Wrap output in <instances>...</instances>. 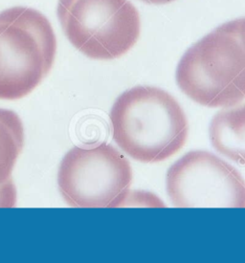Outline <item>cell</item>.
I'll use <instances>...</instances> for the list:
<instances>
[{
  "mask_svg": "<svg viewBox=\"0 0 245 263\" xmlns=\"http://www.w3.org/2000/svg\"><path fill=\"white\" fill-rule=\"evenodd\" d=\"M168 197L178 208H245V181L238 171L204 151L186 153L168 168Z\"/></svg>",
  "mask_w": 245,
  "mask_h": 263,
  "instance_id": "8992f818",
  "label": "cell"
},
{
  "mask_svg": "<svg viewBox=\"0 0 245 263\" xmlns=\"http://www.w3.org/2000/svg\"><path fill=\"white\" fill-rule=\"evenodd\" d=\"M24 145V127L20 116L0 108V208L15 205L16 192L12 173Z\"/></svg>",
  "mask_w": 245,
  "mask_h": 263,
  "instance_id": "52a82bcc",
  "label": "cell"
},
{
  "mask_svg": "<svg viewBox=\"0 0 245 263\" xmlns=\"http://www.w3.org/2000/svg\"><path fill=\"white\" fill-rule=\"evenodd\" d=\"M133 173L126 157L113 145L75 146L65 154L58 173L64 201L77 208L124 207Z\"/></svg>",
  "mask_w": 245,
  "mask_h": 263,
  "instance_id": "5b68a950",
  "label": "cell"
},
{
  "mask_svg": "<svg viewBox=\"0 0 245 263\" xmlns=\"http://www.w3.org/2000/svg\"><path fill=\"white\" fill-rule=\"evenodd\" d=\"M179 88L197 104L231 107L245 99V52L228 23L186 51L176 69Z\"/></svg>",
  "mask_w": 245,
  "mask_h": 263,
  "instance_id": "3957f363",
  "label": "cell"
},
{
  "mask_svg": "<svg viewBox=\"0 0 245 263\" xmlns=\"http://www.w3.org/2000/svg\"><path fill=\"white\" fill-rule=\"evenodd\" d=\"M109 119L114 142L142 163L171 158L188 139L189 125L182 107L158 87L139 85L125 91L113 104Z\"/></svg>",
  "mask_w": 245,
  "mask_h": 263,
  "instance_id": "6da1fadb",
  "label": "cell"
},
{
  "mask_svg": "<svg viewBox=\"0 0 245 263\" xmlns=\"http://www.w3.org/2000/svg\"><path fill=\"white\" fill-rule=\"evenodd\" d=\"M147 4H154V5H162V4H168L175 0H140Z\"/></svg>",
  "mask_w": 245,
  "mask_h": 263,
  "instance_id": "30bf717a",
  "label": "cell"
},
{
  "mask_svg": "<svg viewBox=\"0 0 245 263\" xmlns=\"http://www.w3.org/2000/svg\"><path fill=\"white\" fill-rule=\"evenodd\" d=\"M56 52V35L44 14L28 7L0 12V100H20L35 90Z\"/></svg>",
  "mask_w": 245,
  "mask_h": 263,
  "instance_id": "7a4b0ae2",
  "label": "cell"
},
{
  "mask_svg": "<svg viewBox=\"0 0 245 263\" xmlns=\"http://www.w3.org/2000/svg\"><path fill=\"white\" fill-rule=\"evenodd\" d=\"M209 134L217 153L245 166V104L217 113Z\"/></svg>",
  "mask_w": 245,
  "mask_h": 263,
  "instance_id": "ba28073f",
  "label": "cell"
},
{
  "mask_svg": "<svg viewBox=\"0 0 245 263\" xmlns=\"http://www.w3.org/2000/svg\"><path fill=\"white\" fill-rule=\"evenodd\" d=\"M227 23L233 30V32L237 35V37L245 52V17L229 21Z\"/></svg>",
  "mask_w": 245,
  "mask_h": 263,
  "instance_id": "9c48e42d",
  "label": "cell"
},
{
  "mask_svg": "<svg viewBox=\"0 0 245 263\" xmlns=\"http://www.w3.org/2000/svg\"><path fill=\"white\" fill-rule=\"evenodd\" d=\"M56 13L67 40L92 60L118 59L140 35V15L128 0H59Z\"/></svg>",
  "mask_w": 245,
  "mask_h": 263,
  "instance_id": "277c9868",
  "label": "cell"
}]
</instances>
